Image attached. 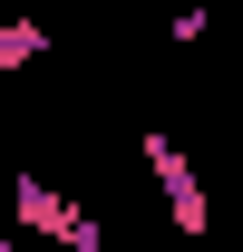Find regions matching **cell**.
Wrapping results in <instances>:
<instances>
[{"label": "cell", "mask_w": 243, "mask_h": 252, "mask_svg": "<svg viewBox=\"0 0 243 252\" xmlns=\"http://www.w3.org/2000/svg\"><path fill=\"white\" fill-rule=\"evenodd\" d=\"M136 146H146V165H156V194H165L175 233H185V243H204V233H214V204H204V175H195V156H185L165 126H146Z\"/></svg>", "instance_id": "6da1fadb"}, {"label": "cell", "mask_w": 243, "mask_h": 252, "mask_svg": "<svg viewBox=\"0 0 243 252\" xmlns=\"http://www.w3.org/2000/svg\"><path fill=\"white\" fill-rule=\"evenodd\" d=\"M10 223H20L30 243H78V233H88V214H78L49 175H10Z\"/></svg>", "instance_id": "7a4b0ae2"}, {"label": "cell", "mask_w": 243, "mask_h": 252, "mask_svg": "<svg viewBox=\"0 0 243 252\" xmlns=\"http://www.w3.org/2000/svg\"><path fill=\"white\" fill-rule=\"evenodd\" d=\"M30 59H49V30H39V20H0V78L30 68Z\"/></svg>", "instance_id": "3957f363"}, {"label": "cell", "mask_w": 243, "mask_h": 252, "mask_svg": "<svg viewBox=\"0 0 243 252\" xmlns=\"http://www.w3.org/2000/svg\"><path fill=\"white\" fill-rule=\"evenodd\" d=\"M204 30H214V10H204V0H185L175 20H165V39H175V49H195V39H204Z\"/></svg>", "instance_id": "277c9868"}, {"label": "cell", "mask_w": 243, "mask_h": 252, "mask_svg": "<svg viewBox=\"0 0 243 252\" xmlns=\"http://www.w3.org/2000/svg\"><path fill=\"white\" fill-rule=\"evenodd\" d=\"M204 10H243V0H204Z\"/></svg>", "instance_id": "5b68a950"}]
</instances>
